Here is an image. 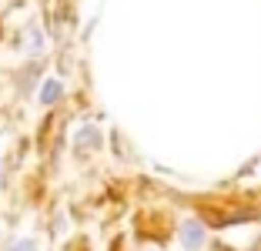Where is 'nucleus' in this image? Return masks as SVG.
<instances>
[{
    "label": "nucleus",
    "mask_w": 261,
    "mask_h": 251,
    "mask_svg": "<svg viewBox=\"0 0 261 251\" xmlns=\"http://www.w3.org/2000/svg\"><path fill=\"white\" fill-rule=\"evenodd\" d=\"M64 97V84L61 81H54V77H47L44 81V87H40V104H57V101Z\"/></svg>",
    "instance_id": "obj_1"
},
{
    "label": "nucleus",
    "mask_w": 261,
    "mask_h": 251,
    "mask_svg": "<svg viewBox=\"0 0 261 251\" xmlns=\"http://www.w3.org/2000/svg\"><path fill=\"white\" fill-rule=\"evenodd\" d=\"M77 144H94V147H97L100 144V134L94 128H84L81 134H77Z\"/></svg>",
    "instance_id": "obj_2"
},
{
    "label": "nucleus",
    "mask_w": 261,
    "mask_h": 251,
    "mask_svg": "<svg viewBox=\"0 0 261 251\" xmlns=\"http://www.w3.org/2000/svg\"><path fill=\"white\" fill-rule=\"evenodd\" d=\"M7 251H37V244L34 241H17L14 248H7Z\"/></svg>",
    "instance_id": "obj_3"
}]
</instances>
